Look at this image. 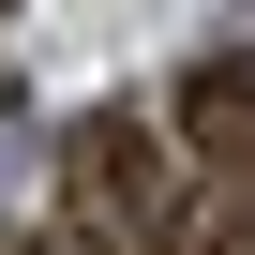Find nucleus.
Returning a JSON list of instances; mask_svg holds the SVG:
<instances>
[{
    "mask_svg": "<svg viewBox=\"0 0 255 255\" xmlns=\"http://www.w3.org/2000/svg\"><path fill=\"white\" fill-rule=\"evenodd\" d=\"M60 210H75L90 255H180L165 135H150V120H75V135H60Z\"/></svg>",
    "mask_w": 255,
    "mask_h": 255,
    "instance_id": "nucleus-1",
    "label": "nucleus"
},
{
    "mask_svg": "<svg viewBox=\"0 0 255 255\" xmlns=\"http://www.w3.org/2000/svg\"><path fill=\"white\" fill-rule=\"evenodd\" d=\"M180 165H210L225 195H255V45L180 75Z\"/></svg>",
    "mask_w": 255,
    "mask_h": 255,
    "instance_id": "nucleus-2",
    "label": "nucleus"
}]
</instances>
